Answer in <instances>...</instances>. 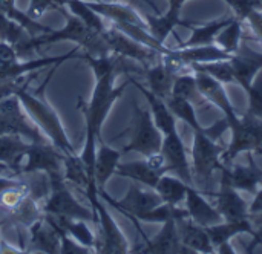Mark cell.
I'll return each mask as SVG.
<instances>
[{
  "instance_id": "26",
  "label": "cell",
  "mask_w": 262,
  "mask_h": 254,
  "mask_svg": "<svg viewBox=\"0 0 262 254\" xmlns=\"http://www.w3.org/2000/svg\"><path fill=\"white\" fill-rule=\"evenodd\" d=\"M177 77H178V74L175 71H172L170 67H167L161 61V58L157 63H154L152 66L146 67V78H147V84H149L147 89L163 100H166L172 95V87H173Z\"/></svg>"
},
{
  "instance_id": "5",
  "label": "cell",
  "mask_w": 262,
  "mask_h": 254,
  "mask_svg": "<svg viewBox=\"0 0 262 254\" xmlns=\"http://www.w3.org/2000/svg\"><path fill=\"white\" fill-rule=\"evenodd\" d=\"M224 147H221L216 141L210 140L203 132H193V144H192V176L193 187L200 192L207 193L212 184L213 173L223 167V153Z\"/></svg>"
},
{
  "instance_id": "30",
  "label": "cell",
  "mask_w": 262,
  "mask_h": 254,
  "mask_svg": "<svg viewBox=\"0 0 262 254\" xmlns=\"http://www.w3.org/2000/svg\"><path fill=\"white\" fill-rule=\"evenodd\" d=\"M146 23H147L149 32L163 44H164V40L167 38L169 34H173L180 41V37L175 34V29H173L175 26H184V28H192L193 26V23L186 21V20L181 18V12L172 11V9H169L161 17L146 15Z\"/></svg>"
},
{
  "instance_id": "4",
  "label": "cell",
  "mask_w": 262,
  "mask_h": 254,
  "mask_svg": "<svg viewBox=\"0 0 262 254\" xmlns=\"http://www.w3.org/2000/svg\"><path fill=\"white\" fill-rule=\"evenodd\" d=\"M86 199L91 202V209L95 215V224L100 225V236H97L95 241V253L106 254H124L129 253V242L124 236V233L120 230L115 219L107 213L106 207L100 201L98 189L95 181H89L86 190H84Z\"/></svg>"
},
{
  "instance_id": "15",
  "label": "cell",
  "mask_w": 262,
  "mask_h": 254,
  "mask_svg": "<svg viewBox=\"0 0 262 254\" xmlns=\"http://www.w3.org/2000/svg\"><path fill=\"white\" fill-rule=\"evenodd\" d=\"M161 155L164 158L169 173H173L175 176L181 178L189 186H193L192 166L189 163L187 150H186V146H184L178 130L164 135L163 146H161Z\"/></svg>"
},
{
  "instance_id": "41",
  "label": "cell",
  "mask_w": 262,
  "mask_h": 254,
  "mask_svg": "<svg viewBox=\"0 0 262 254\" xmlns=\"http://www.w3.org/2000/svg\"><path fill=\"white\" fill-rule=\"evenodd\" d=\"M227 130H229V121H227L226 117H223L221 120H218V121H216L215 124H212L210 127H204L203 133L207 135L210 140L218 141Z\"/></svg>"
},
{
  "instance_id": "22",
  "label": "cell",
  "mask_w": 262,
  "mask_h": 254,
  "mask_svg": "<svg viewBox=\"0 0 262 254\" xmlns=\"http://www.w3.org/2000/svg\"><path fill=\"white\" fill-rule=\"evenodd\" d=\"M178 235L181 239V244L189 248L192 253H215V247L210 242V238L204 227L195 224L189 216L175 219Z\"/></svg>"
},
{
  "instance_id": "42",
  "label": "cell",
  "mask_w": 262,
  "mask_h": 254,
  "mask_svg": "<svg viewBox=\"0 0 262 254\" xmlns=\"http://www.w3.org/2000/svg\"><path fill=\"white\" fill-rule=\"evenodd\" d=\"M250 25V29L255 35V38L262 44V9H255L252 11L247 18H246Z\"/></svg>"
},
{
  "instance_id": "48",
  "label": "cell",
  "mask_w": 262,
  "mask_h": 254,
  "mask_svg": "<svg viewBox=\"0 0 262 254\" xmlns=\"http://www.w3.org/2000/svg\"><path fill=\"white\" fill-rule=\"evenodd\" d=\"M0 242H2V239H0Z\"/></svg>"
},
{
  "instance_id": "32",
  "label": "cell",
  "mask_w": 262,
  "mask_h": 254,
  "mask_svg": "<svg viewBox=\"0 0 262 254\" xmlns=\"http://www.w3.org/2000/svg\"><path fill=\"white\" fill-rule=\"evenodd\" d=\"M235 18L233 17H226V18H218V20H213V21H209V23H204V25H193L190 29H192V34L190 37L180 43L178 48H192V46H206V44H213L215 43V37L218 35V32L226 28L232 20Z\"/></svg>"
},
{
  "instance_id": "2",
  "label": "cell",
  "mask_w": 262,
  "mask_h": 254,
  "mask_svg": "<svg viewBox=\"0 0 262 254\" xmlns=\"http://www.w3.org/2000/svg\"><path fill=\"white\" fill-rule=\"evenodd\" d=\"M54 72H55V69L49 74V77L43 81V84L38 89H35V92H32L28 87L29 81L32 80V78H28L26 81L17 84L14 87L12 94H15L18 97L25 112L40 127V130L49 138L51 144L57 150H60L63 155H72V153H75V149L71 144L57 112L45 100V87H46V84L51 80V75Z\"/></svg>"
},
{
  "instance_id": "29",
  "label": "cell",
  "mask_w": 262,
  "mask_h": 254,
  "mask_svg": "<svg viewBox=\"0 0 262 254\" xmlns=\"http://www.w3.org/2000/svg\"><path fill=\"white\" fill-rule=\"evenodd\" d=\"M172 95L189 101L195 109H207V107L212 106L204 98V95L200 92V87L196 84V78H195L193 71L178 74V77L175 78L173 87H172Z\"/></svg>"
},
{
  "instance_id": "8",
  "label": "cell",
  "mask_w": 262,
  "mask_h": 254,
  "mask_svg": "<svg viewBox=\"0 0 262 254\" xmlns=\"http://www.w3.org/2000/svg\"><path fill=\"white\" fill-rule=\"evenodd\" d=\"M163 138L164 136L161 130L157 127L150 110L143 109L137 103H134V123L130 141L127 146L121 149V153L124 155L127 152H137L143 158L152 156L161 152Z\"/></svg>"
},
{
  "instance_id": "37",
  "label": "cell",
  "mask_w": 262,
  "mask_h": 254,
  "mask_svg": "<svg viewBox=\"0 0 262 254\" xmlns=\"http://www.w3.org/2000/svg\"><path fill=\"white\" fill-rule=\"evenodd\" d=\"M241 41H243V21L238 18H233L215 37V44L220 46L221 49L227 51L229 54L236 52Z\"/></svg>"
},
{
  "instance_id": "34",
  "label": "cell",
  "mask_w": 262,
  "mask_h": 254,
  "mask_svg": "<svg viewBox=\"0 0 262 254\" xmlns=\"http://www.w3.org/2000/svg\"><path fill=\"white\" fill-rule=\"evenodd\" d=\"M63 176L66 182H72L83 192L86 190L89 184V176L80 155H63Z\"/></svg>"
},
{
  "instance_id": "23",
  "label": "cell",
  "mask_w": 262,
  "mask_h": 254,
  "mask_svg": "<svg viewBox=\"0 0 262 254\" xmlns=\"http://www.w3.org/2000/svg\"><path fill=\"white\" fill-rule=\"evenodd\" d=\"M129 83H132L146 98L147 104H149V110L152 113V118L157 124V127L161 130L163 136L167 135V133H172L177 130V118L175 115L170 112V109L167 107L166 101L160 97H157L154 92H150L146 86L140 84L137 80L134 78H129Z\"/></svg>"
},
{
  "instance_id": "12",
  "label": "cell",
  "mask_w": 262,
  "mask_h": 254,
  "mask_svg": "<svg viewBox=\"0 0 262 254\" xmlns=\"http://www.w3.org/2000/svg\"><path fill=\"white\" fill-rule=\"evenodd\" d=\"M77 48L64 55L57 57H46V58H37V60H28V61H14L9 64H0V86L6 87H15L21 83V78L25 75H29L31 72L46 67V66H60L63 61L71 58H83V55L77 54Z\"/></svg>"
},
{
  "instance_id": "1",
  "label": "cell",
  "mask_w": 262,
  "mask_h": 254,
  "mask_svg": "<svg viewBox=\"0 0 262 254\" xmlns=\"http://www.w3.org/2000/svg\"><path fill=\"white\" fill-rule=\"evenodd\" d=\"M115 71L111 69L103 74L95 75V89L91 97L89 103H84L83 98L78 100V109L84 115L86 121V143L84 149L80 153V158L88 170L89 181L94 179V166H95V153H97V144L98 140H101V126L104 120L107 118L114 103L123 95L127 84L114 86L115 80Z\"/></svg>"
},
{
  "instance_id": "13",
  "label": "cell",
  "mask_w": 262,
  "mask_h": 254,
  "mask_svg": "<svg viewBox=\"0 0 262 254\" xmlns=\"http://www.w3.org/2000/svg\"><path fill=\"white\" fill-rule=\"evenodd\" d=\"M103 35L107 41L111 54L123 57V58H126V57L132 58V60L138 61L144 69L160 60V55H161L160 52L135 41L129 35L123 34L121 31L120 32L118 31H106Z\"/></svg>"
},
{
  "instance_id": "16",
  "label": "cell",
  "mask_w": 262,
  "mask_h": 254,
  "mask_svg": "<svg viewBox=\"0 0 262 254\" xmlns=\"http://www.w3.org/2000/svg\"><path fill=\"white\" fill-rule=\"evenodd\" d=\"M129 253L183 254L192 253V251L181 244L178 228H177V222L172 218V219L163 222V227H161L160 233L154 239H143V244L137 245Z\"/></svg>"
},
{
  "instance_id": "38",
  "label": "cell",
  "mask_w": 262,
  "mask_h": 254,
  "mask_svg": "<svg viewBox=\"0 0 262 254\" xmlns=\"http://www.w3.org/2000/svg\"><path fill=\"white\" fill-rule=\"evenodd\" d=\"M244 92L247 95L246 113H250V115L262 120V72L256 75L253 83Z\"/></svg>"
},
{
  "instance_id": "24",
  "label": "cell",
  "mask_w": 262,
  "mask_h": 254,
  "mask_svg": "<svg viewBox=\"0 0 262 254\" xmlns=\"http://www.w3.org/2000/svg\"><path fill=\"white\" fill-rule=\"evenodd\" d=\"M32 143L23 141V136L9 133L0 135V164L6 167L12 178H18V169L26 150Z\"/></svg>"
},
{
  "instance_id": "11",
  "label": "cell",
  "mask_w": 262,
  "mask_h": 254,
  "mask_svg": "<svg viewBox=\"0 0 262 254\" xmlns=\"http://www.w3.org/2000/svg\"><path fill=\"white\" fill-rule=\"evenodd\" d=\"M29 173H45L52 181L64 179L63 176V153L52 144H31L26 150L18 169V178Z\"/></svg>"
},
{
  "instance_id": "21",
  "label": "cell",
  "mask_w": 262,
  "mask_h": 254,
  "mask_svg": "<svg viewBox=\"0 0 262 254\" xmlns=\"http://www.w3.org/2000/svg\"><path fill=\"white\" fill-rule=\"evenodd\" d=\"M28 230L31 233V238H29V244L25 247L26 251L60 253V247H61L60 232L45 218L43 213Z\"/></svg>"
},
{
  "instance_id": "44",
  "label": "cell",
  "mask_w": 262,
  "mask_h": 254,
  "mask_svg": "<svg viewBox=\"0 0 262 254\" xmlns=\"http://www.w3.org/2000/svg\"><path fill=\"white\" fill-rule=\"evenodd\" d=\"M253 201L250 204V215H261L262 213V187L253 195Z\"/></svg>"
},
{
  "instance_id": "10",
  "label": "cell",
  "mask_w": 262,
  "mask_h": 254,
  "mask_svg": "<svg viewBox=\"0 0 262 254\" xmlns=\"http://www.w3.org/2000/svg\"><path fill=\"white\" fill-rule=\"evenodd\" d=\"M98 196L101 199H104L111 207H114L115 210H118L120 213H123L126 218H129L135 225L140 224V219L143 215H146L147 212L154 210L155 207L163 204V199L160 198V195L155 192V189H141V184L138 182H132L129 186V190L126 193V196L120 201L112 199L104 189L98 190Z\"/></svg>"
},
{
  "instance_id": "27",
  "label": "cell",
  "mask_w": 262,
  "mask_h": 254,
  "mask_svg": "<svg viewBox=\"0 0 262 254\" xmlns=\"http://www.w3.org/2000/svg\"><path fill=\"white\" fill-rule=\"evenodd\" d=\"M115 175L123 176V178H129L141 186L155 189L158 179L164 175L160 170H157L150 161L147 158L141 159V161H134V163H127V164H118Z\"/></svg>"
},
{
  "instance_id": "46",
  "label": "cell",
  "mask_w": 262,
  "mask_h": 254,
  "mask_svg": "<svg viewBox=\"0 0 262 254\" xmlns=\"http://www.w3.org/2000/svg\"><path fill=\"white\" fill-rule=\"evenodd\" d=\"M218 253L233 254V253H236V251L233 250V247H232V245H230V242H229V244H223V245H220V247H218Z\"/></svg>"
},
{
  "instance_id": "25",
  "label": "cell",
  "mask_w": 262,
  "mask_h": 254,
  "mask_svg": "<svg viewBox=\"0 0 262 254\" xmlns=\"http://www.w3.org/2000/svg\"><path fill=\"white\" fill-rule=\"evenodd\" d=\"M123 153L109 147L104 140H98V147L95 153V166H94V179L97 184V189H104L106 182L111 179L112 175H115L117 166L120 164Z\"/></svg>"
},
{
  "instance_id": "43",
  "label": "cell",
  "mask_w": 262,
  "mask_h": 254,
  "mask_svg": "<svg viewBox=\"0 0 262 254\" xmlns=\"http://www.w3.org/2000/svg\"><path fill=\"white\" fill-rule=\"evenodd\" d=\"M18 60L15 48L6 41H0V64H9Z\"/></svg>"
},
{
  "instance_id": "17",
  "label": "cell",
  "mask_w": 262,
  "mask_h": 254,
  "mask_svg": "<svg viewBox=\"0 0 262 254\" xmlns=\"http://www.w3.org/2000/svg\"><path fill=\"white\" fill-rule=\"evenodd\" d=\"M215 199V207L224 218V221H243L250 219V204L239 195L238 190H235L232 186H229L226 181L220 179V190L218 192H209L206 193Z\"/></svg>"
},
{
  "instance_id": "33",
  "label": "cell",
  "mask_w": 262,
  "mask_h": 254,
  "mask_svg": "<svg viewBox=\"0 0 262 254\" xmlns=\"http://www.w3.org/2000/svg\"><path fill=\"white\" fill-rule=\"evenodd\" d=\"M189 184L184 182L181 178L178 176H170L167 173H164L157 186H155V192L160 195V198L163 199L164 204L169 205H180L181 202H184L186 196H187V190H189Z\"/></svg>"
},
{
  "instance_id": "7",
  "label": "cell",
  "mask_w": 262,
  "mask_h": 254,
  "mask_svg": "<svg viewBox=\"0 0 262 254\" xmlns=\"http://www.w3.org/2000/svg\"><path fill=\"white\" fill-rule=\"evenodd\" d=\"M9 133L20 135L34 144H51L49 138L23 112V106L15 94H9L0 100V135Z\"/></svg>"
},
{
  "instance_id": "20",
  "label": "cell",
  "mask_w": 262,
  "mask_h": 254,
  "mask_svg": "<svg viewBox=\"0 0 262 254\" xmlns=\"http://www.w3.org/2000/svg\"><path fill=\"white\" fill-rule=\"evenodd\" d=\"M195 74V78H196V84L200 87V92L204 95V98L215 107H218L223 115L227 118L229 124L232 121H235L238 118V113L235 112L232 103H230V98L224 89V84L220 83L218 80L212 78L210 75L204 74V72H200V71H193Z\"/></svg>"
},
{
  "instance_id": "18",
  "label": "cell",
  "mask_w": 262,
  "mask_h": 254,
  "mask_svg": "<svg viewBox=\"0 0 262 254\" xmlns=\"http://www.w3.org/2000/svg\"><path fill=\"white\" fill-rule=\"evenodd\" d=\"M230 64L236 77V84L246 90L262 71V54L249 48L243 40L238 51L232 54Z\"/></svg>"
},
{
  "instance_id": "6",
  "label": "cell",
  "mask_w": 262,
  "mask_h": 254,
  "mask_svg": "<svg viewBox=\"0 0 262 254\" xmlns=\"http://www.w3.org/2000/svg\"><path fill=\"white\" fill-rule=\"evenodd\" d=\"M232 140L223 153V163L232 164L239 153L250 152L253 156H262V120L250 113L238 115L229 124Z\"/></svg>"
},
{
  "instance_id": "28",
  "label": "cell",
  "mask_w": 262,
  "mask_h": 254,
  "mask_svg": "<svg viewBox=\"0 0 262 254\" xmlns=\"http://www.w3.org/2000/svg\"><path fill=\"white\" fill-rule=\"evenodd\" d=\"M210 242L215 248H218L223 244H229L235 236L238 235H252L253 238L256 236V232L253 230V224L250 219H243V221H224L221 224H215L206 228Z\"/></svg>"
},
{
  "instance_id": "39",
  "label": "cell",
  "mask_w": 262,
  "mask_h": 254,
  "mask_svg": "<svg viewBox=\"0 0 262 254\" xmlns=\"http://www.w3.org/2000/svg\"><path fill=\"white\" fill-rule=\"evenodd\" d=\"M230 5V8L235 12V18L241 20L243 23L246 21L247 15L255 11L261 9V0H224Z\"/></svg>"
},
{
  "instance_id": "40",
  "label": "cell",
  "mask_w": 262,
  "mask_h": 254,
  "mask_svg": "<svg viewBox=\"0 0 262 254\" xmlns=\"http://www.w3.org/2000/svg\"><path fill=\"white\" fill-rule=\"evenodd\" d=\"M55 227V225H54ZM57 228V227H55ZM58 230V228H57ZM60 232V239H61V247H60V254H89L92 253L91 248L78 244L77 241H74L71 236H68L64 232Z\"/></svg>"
},
{
  "instance_id": "47",
  "label": "cell",
  "mask_w": 262,
  "mask_h": 254,
  "mask_svg": "<svg viewBox=\"0 0 262 254\" xmlns=\"http://www.w3.org/2000/svg\"><path fill=\"white\" fill-rule=\"evenodd\" d=\"M261 9H262V0H261Z\"/></svg>"
},
{
  "instance_id": "9",
  "label": "cell",
  "mask_w": 262,
  "mask_h": 254,
  "mask_svg": "<svg viewBox=\"0 0 262 254\" xmlns=\"http://www.w3.org/2000/svg\"><path fill=\"white\" fill-rule=\"evenodd\" d=\"M43 213L58 216V218H69V219H83L91 221L95 224V215L92 209H86L83 204H80L71 189L66 186L64 179L52 181L49 182L48 195L40 205Z\"/></svg>"
},
{
  "instance_id": "14",
  "label": "cell",
  "mask_w": 262,
  "mask_h": 254,
  "mask_svg": "<svg viewBox=\"0 0 262 254\" xmlns=\"http://www.w3.org/2000/svg\"><path fill=\"white\" fill-rule=\"evenodd\" d=\"M247 161L249 164H223L220 169L221 172V181H226L229 186H232L238 192H247L250 195H255L262 187V170L255 163L253 155L247 152Z\"/></svg>"
},
{
  "instance_id": "45",
  "label": "cell",
  "mask_w": 262,
  "mask_h": 254,
  "mask_svg": "<svg viewBox=\"0 0 262 254\" xmlns=\"http://www.w3.org/2000/svg\"><path fill=\"white\" fill-rule=\"evenodd\" d=\"M187 0H169V9H172V11H178V12H181V8H183V5L186 3Z\"/></svg>"
},
{
  "instance_id": "3",
  "label": "cell",
  "mask_w": 262,
  "mask_h": 254,
  "mask_svg": "<svg viewBox=\"0 0 262 254\" xmlns=\"http://www.w3.org/2000/svg\"><path fill=\"white\" fill-rule=\"evenodd\" d=\"M63 40L77 41L80 46L84 48V54L92 55V57H104V55L111 54L107 41H106L103 34L94 31L86 23H81V21L71 18V17H68V25L64 29L57 31V32H51L46 35H40L31 41L18 43L15 51H17V54H20L23 51H28V49L40 48L41 44H51V43L63 41Z\"/></svg>"
},
{
  "instance_id": "31",
  "label": "cell",
  "mask_w": 262,
  "mask_h": 254,
  "mask_svg": "<svg viewBox=\"0 0 262 254\" xmlns=\"http://www.w3.org/2000/svg\"><path fill=\"white\" fill-rule=\"evenodd\" d=\"M41 207L38 205L37 199L31 195L26 196L21 202H18L15 207L9 209L8 216L0 222L2 225H17V227H26L29 228L40 216H41Z\"/></svg>"
},
{
  "instance_id": "35",
  "label": "cell",
  "mask_w": 262,
  "mask_h": 254,
  "mask_svg": "<svg viewBox=\"0 0 262 254\" xmlns=\"http://www.w3.org/2000/svg\"><path fill=\"white\" fill-rule=\"evenodd\" d=\"M164 101H166L167 107L170 109V112L175 115V118H178L183 123H186L193 132H203L204 130V127L198 121L196 109L189 101H186L183 98H178V97H173V95H170Z\"/></svg>"
},
{
  "instance_id": "36",
  "label": "cell",
  "mask_w": 262,
  "mask_h": 254,
  "mask_svg": "<svg viewBox=\"0 0 262 254\" xmlns=\"http://www.w3.org/2000/svg\"><path fill=\"white\" fill-rule=\"evenodd\" d=\"M190 71H200L212 78L218 80L223 84H236V77L233 72V67L229 60H218V61H210V63H201V64H193Z\"/></svg>"
},
{
  "instance_id": "49",
  "label": "cell",
  "mask_w": 262,
  "mask_h": 254,
  "mask_svg": "<svg viewBox=\"0 0 262 254\" xmlns=\"http://www.w3.org/2000/svg\"><path fill=\"white\" fill-rule=\"evenodd\" d=\"M261 215H262V213H261Z\"/></svg>"
},
{
  "instance_id": "19",
  "label": "cell",
  "mask_w": 262,
  "mask_h": 254,
  "mask_svg": "<svg viewBox=\"0 0 262 254\" xmlns=\"http://www.w3.org/2000/svg\"><path fill=\"white\" fill-rule=\"evenodd\" d=\"M184 209L187 212V216L198 225L207 228L210 225L215 224H221L224 222V218L221 216V213L216 210V207L213 204H210L204 193L200 192L196 187L190 186L187 190V196L184 199Z\"/></svg>"
}]
</instances>
